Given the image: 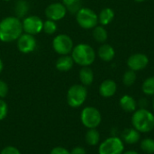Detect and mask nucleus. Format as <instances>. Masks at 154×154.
<instances>
[{"label": "nucleus", "mask_w": 154, "mask_h": 154, "mask_svg": "<svg viewBox=\"0 0 154 154\" xmlns=\"http://www.w3.org/2000/svg\"><path fill=\"white\" fill-rule=\"evenodd\" d=\"M62 4L72 14H77L79 10L81 8L80 0H62Z\"/></svg>", "instance_id": "22"}, {"label": "nucleus", "mask_w": 154, "mask_h": 154, "mask_svg": "<svg viewBox=\"0 0 154 154\" xmlns=\"http://www.w3.org/2000/svg\"><path fill=\"white\" fill-rule=\"evenodd\" d=\"M78 23L83 29H93L98 23L97 14L90 8L81 7L76 14Z\"/></svg>", "instance_id": "6"}, {"label": "nucleus", "mask_w": 154, "mask_h": 154, "mask_svg": "<svg viewBox=\"0 0 154 154\" xmlns=\"http://www.w3.org/2000/svg\"><path fill=\"white\" fill-rule=\"evenodd\" d=\"M125 151L123 140L116 136H112L102 142L98 147V154H122Z\"/></svg>", "instance_id": "7"}, {"label": "nucleus", "mask_w": 154, "mask_h": 154, "mask_svg": "<svg viewBox=\"0 0 154 154\" xmlns=\"http://www.w3.org/2000/svg\"><path fill=\"white\" fill-rule=\"evenodd\" d=\"M54 51L61 55H67L73 50V41L66 34H60L56 36L52 42Z\"/></svg>", "instance_id": "8"}, {"label": "nucleus", "mask_w": 154, "mask_h": 154, "mask_svg": "<svg viewBox=\"0 0 154 154\" xmlns=\"http://www.w3.org/2000/svg\"><path fill=\"white\" fill-rule=\"evenodd\" d=\"M67 9L64 6L63 4L60 3H53L50 5L45 10L46 16L52 21H59L62 19L66 15Z\"/></svg>", "instance_id": "12"}, {"label": "nucleus", "mask_w": 154, "mask_h": 154, "mask_svg": "<svg viewBox=\"0 0 154 154\" xmlns=\"http://www.w3.org/2000/svg\"><path fill=\"white\" fill-rule=\"evenodd\" d=\"M2 69H3V62H2V60H0V73H1V71H2Z\"/></svg>", "instance_id": "34"}, {"label": "nucleus", "mask_w": 154, "mask_h": 154, "mask_svg": "<svg viewBox=\"0 0 154 154\" xmlns=\"http://www.w3.org/2000/svg\"><path fill=\"white\" fill-rule=\"evenodd\" d=\"M119 105L121 108L127 113H132L134 112L137 108V102L135 99L129 95H125L120 98Z\"/></svg>", "instance_id": "15"}, {"label": "nucleus", "mask_w": 154, "mask_h": 154, "mask_svg": "<svg viewBox=\"0 0 154 154\" xmlns=\"http://www.w3.org/2000/svg\"><path fill=\"white\" fill-rule=\"evenodd\" d=\"M8 94V86L4 80H0V98L5 97Z\"/></svg>", "instance_id": "29"}, {"label": "nucleus", "mask_w": 154, "mask_h": 154, "mask_svg": "<svg viewBox=\"0 0 154 154\" xmlns=\"http://www.w3.org/2000/svg\"><path fill=\"white\" fill-rule=\"evenodd\" d=\"M0 154H21V152L14 146H6V147L3 148Z\"/></svg>", "instance_id": "28"}, {"label": "nucleus", "mask_w": 154, "mask_h": 154, "mask_svg": "<svg viewBox=\"0 0 154 154\" xmlns=\"http://www.w3.org/2000/svg\"><path fill=\"white\" fill-rule=\"evenodd\" d=\"M88 97V90L83 85H73L71 86L67 93V102L69 106L78 108L81 106Z\"/></svg>", "instance_id": "4"}, {"label": "nucleus", "mask_w": 154, "mask_h": 154, "mask_svg": "<svg viewBox=\"0 0 154 154\" xmlns=\"http://www.w3.org/2000/svg\"><path fill=\"white\" fill-rule=\"evenodd\" d=\"M50 154H70V152L68 151L67 149H65L64 147H61V146H58V147H55L53 148Z\"/></svg>", "instance_id": "30"}, {"label": "nucleus", "mask_w": 154, "mask_h": 154, "mask_svg": "<svg viewBox=\"0 0 154 154\" xmlns=\"http://www.w3.org/2000/svg\"><path fill=\"white\" fill-rule=\"evenodd\" d=\"M42 30L48 33V34H52L56 32L57 30V24L55 23V21H52V20H47L43 23V28Z\"/></svg>", "instance_id": "26"}, {"label": "nucleus", "mask_w": 154, "mask_h": 154, "mask_svg": "<svg viewBox=\"0 0 154 154\" xmlns=\"http://www.w3.org/2000/svg\"><path fill=\"white\" fill-rule=\"evenodd\" d=\"M152 108H153V110H154V98H153V100H152Z\"/></svg>", "instance_id": "36"}, {"label": "nucleus", "mask_w": 154, "mask_h": 154, "mask_svg": "<svg viewBox=\"0 0 154 154\" xmlns=\"http://www.w3.org/2000/svg\"><path fill=\"white\" fill-rule=\"evenodd\" d=\"M85 140H86V143L90 146L97 145L100 141V134H99V132L97 130V128L88 129V131L86 134Z\"/></svg>", "instance_id": "20"}, {"label": "nucleus", "mask_w": 154, "mask_h": 154, "mask_svg": "<svg viewBox=\"0 0 154 154\" xmlns=\"http://www.w3.org/2000/svg\"><path fill=\"white\" fill-rule=\"evenodd\" d=\"M79 79L83 86H90L94 80V73L88 67H83L79 71Z\"/></svg>", "instance_id": "18"}, {"label": "nucleus", "mask_w": 154, "mask_h": 154, "mask_svg": "<svg viewBox=\"0 0 154 154\" xmlns=\"http://www.w3.org/2000/svg\"><path fill=\"white\" fill-rule=\"evenodd\" d=\"M115 17V12L109 8V7H106L104 9L101 10V12L98 14V22L102 24V25H107L109 24Z\"/></svg>", "instance_id": "19"}, {"label": "nucleus", "mask_w": 154, "mask_h": 154, "mask_svg": "<svg viewBox=\"0 0 154 154\" xmlns=\"http://www.w3.org/2000/svg\"><path fill=\"white\" fill-rule=\"evenodd\" d=\"M132 125L141 134L152 132L154 129V115L144 108L135 110L132 116Z\"/></svg>", "instance_id": "2"}, {"label": "nucleus", "mask_w": 154, "mask_h": 154, "mask_svg": "<svg viewBox=\"0 0 154 154\" xmlns=\"http://www.w3.org/2000/svg\"><path fill=\"white\" fill-rule=\"evenodd\" d=\"M149 63V58L143 53H135L131 55L127 60V65L130 69L134 71H139L147 67Z\"/></svg>", "instance_id": "10"}, {"label": "nucleus", "mask_w": 154, "mask_h": 154, "mask_svg": "<svg viewBox=\"0 0 154 154\" xmlns=\"http://www.w3.org/2000/svg\"><path fill=\"white\" fill-rule=\"evenodd\" d=\"M23 32V24L16 17H6L0 22V40L10 42L17 40Z\"/></svg>", "instance_id": "1"}, {"label": "nucleus", "mask_w": 154, "mask_h": 154, "mask_svg": "<svg viewBox=\"0 0 154 154\" xmlns=\"http://www.w3.org/2000/svg\"><path fill=\"white\" fill-rule=\"evenodd\" d=\"M8 113V106L5 101L0 98V121H3Z\"/></svg>", "instance_id": "27"}, {"label": "nucleus", "mask_w": 154, "mask_h": 154, "mask_svg": "<svg viewBox=\"0 0 154 154\" xmlns=\"http://www.w3.org/2000/svg\"><path fill=\"white\" fill-rule=\"evenodd\" d=\"M141 149L143 152L148 154L154 153V139L145 138L141 142Z\"/></svg>", "instance_id": "25"}, {"label": "nucleus", "mask_w": 154, "mask_h": 154, "mask_svg": "<svg viewBox=\"0 0 154 154\" xmlns=\"http://www.w3.org/2000/svg\"><path fill=\"white\" fill-rule=\"evenodd\" d=\"M5 1H9V0H5Z\"/></svg>", "instance_id": "37"}, {"label": "nucleus", "mask_w": 154, "mask_h": 154, "mask_svg": "<svg viewBox=\"0 0 154 154\" xmlns=\"http://www.w3.org/2000/svg\"><path fill=\"white\" fill-rule=\"evenodd\" d=\"M124 143L127 144H135L141 140V133L135 128H127L122 132V138Z\"/></svg>", "instance_id": "14"}, {"label": "nucleus", "mask_w": 154, "mask_h": 154, "mask_svg": "<svg viewBox=\"0 0 154 154\" xmlns=\"http://www.w3.org/2000/svg\"><path fill=\"white\" fill-rule=\"evenodd\" d=\"M82 125L88 129H94L99 126L102 121V116L99 110L93 106L85 107L80 114Z\"/></svg>", "instance_id": "5"}, {"label": "nucleus", "mask_w": 154, "mask_h": 154, "mask_svg": "<svg viewBox=\"0 0 154 154\" xmlns=\"http://www.w3.org/2000/svg\"><path fill=\"white\" fill-rule=\"evenodd\" d=\"M17 47L19 51L23 53L32 52L36 48V40L32 34H29V33L22 34L18 38Z\"/></svg>", "instance_id": "11"}, {"label": "nucleus", "mask_w": 154, "mask_h": 154, "mask_svg": "<svg viewBox=\"0 0 154 154\" xmlns=\"http://www.w3.org/2000/svg\"><path fill=\"white\" fill-rule=\"evenodd\" d=\"M122 154H139L137 152H135V151H126V152H124Z\"/></svg>", "instance_id": "33"}, {"label": "nucleus", "mask_w": 154, "mask_h": 154, "mask_svg": "<svg viewBox=\"0 0 154 154\" xmlns=\"http://www.w3.org/2000/svg\"><path fill=\"white\" fill-rule=\"evenodd\" d=\"M72 59L77 64L82 67H88L94 62L96 59V52L90 45L80 43L73 48Z\"/></svg>", "instance_id": "3"}, {"label": "nucleus", "mask_w": 154, "mask_h": 154, "mask_svg": "<svg viewBox=\"0 0 154 154\" xmlns=\"http://www.w3.org/2000/svg\"><path fill=\"white\" fill-rule=\"evenodd\" d=\"M117 90L116 83L112 79L104 80L99 87V94L106 98L113 97Z\"/></svg>", "instance_id": "13"}, {"label": "nucleus", "mask_w": 154, "mask_h": 154, "mask_svg": "<svg viewBox=\"0 0 154 154\" xmlns=\"http://www.w3.org/2000/svg\"><path fill=\"white\" fill-rule=\"evenodd\" d=\"M107 32L103 26H96L93 30V37L97 42H105L107 40Z\"/></svg>", "instance_id": "21"}, {"label": "nucleus", "mask_w": 154, "mask_h": 154, "mask_svg": "<svg viewBox=\"0 0 154 154\" xmlns=\"http://www.w3.org/2000/svg\"><path fill=\"white\" fill-rule=\"evenodd\" d=\"M73 64L74 60L72 57L63 55L56 61V69L60 71H69L73 67Z\"/></svg>", "instance_id": "17"}, {"label": "nucleus", "mask_w": 154, "mask_h": 154, "mask_svg": "<svg viewBox=\"0 0 154 154\" xmlns=\"http://www.w3.org/2000/svg\"><path fill=\"white\" fill-rule=\"evenodd\" d=\"M142 90L147 96H154V77H150L143 81Z\"/></svg>", "instance_id": "23"}, {"label": "nucleus", "mask_w": 154, "mask_h": 154, "mask_svg": "<svg viewBox=\"0 0 154 154\" xmlns=\"http://www.w3.org/2000/svg\"><path fill=\"white\" fill-rule=\"evenodd\" d=\"M70 154H87V152L83 147L77 146L72 149V151L70 152Z\"/></svg>", "instance_id": "31"}, {"label": "nucleus", "mask_w": 154, "mask_h": 154, "mask_svg": "<svg viewBox=\"0 0 154 154\" xmlns=\"http://www.w3.org/2000/svg\"><path fill=\"white\" fill-rule=\"evenodd\" d=\"M22 24H23V30L26 33L32 35L39 33L43 28V22L40 17L35 15L26 17Z\"/></svg>", "instance_id": "9"}, {"label": "nucleus", "mask_w": 154, "mask_h": 154, "mask_svg": "<svg viewBox=\"0 0 154 154\" xmlns=\"http://www.w3.org/2000/svg\"><path fill=\"white\" fill-rule=\"evenodd\" d=\"M137 106H139L140 108L147 109V108H146L147 106H148V101H147V99H145V98H141V99L139 100V102L137 103Z\"/></svg>", "instance_id": "32"}, {"label": "nucleus", "mask_w": 154, "mask_h": 154, "mask_svg": "<svg viewBox=\"0 0 154 154\" xmlns=\"http://www.w3.org/2000/svg\"><path fill=\"white\" fill-rule=\"evenodd\" d=\"M136 78L137 77H136L135 71H134L132 69H129V70L125 71L124 76H123V83L126 87H131L135 83Z\"/></svg>", "instance_id": "24"}, {"label": "nucleus", "mask_w": 154, "mask_h": 154, "mask_svg": "<svg viewBox=\"0 0 154 154\" xmlns=\"http://www.w3.org/2000/svg\"><path fill=\"white\" fill-rule=\"evenodd\" d=\"M97 53H98V57L102 60L106 61V62L113 60V59L115 58V55H116L115 49L110 44H107V43L102 44L99 47Z\"/></svg>", "instance_id": "16"}, {"label": "nucleus", "mask_w": 154, "mask_h": 154, "mask_svg": "<svg viewBox=\"0 0 154 154\" xmlns=\"http://www.w3.org/2000/svg\"><path fill=\"white\" fill-rule=\"evenodd\" d=\"M135 2H137V3H142V2H144L145 0H134Z\"/></svg>", "instance_id": "35"}]
</instances>
